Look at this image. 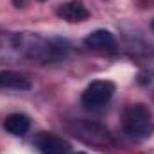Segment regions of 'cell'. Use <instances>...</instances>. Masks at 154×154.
<instances>
[{
  "mask_svg": "<svg viewBox=\"0 0 154 154\" xmlns=\"http://www.w3.org/2000/svg\"><path fill=\"white\" fill-rule=\"evenodd\" d=\"M124 129L127 134L136 138H147L154 133V122L151 111L143 104H133L124 111Z\"/></svg>",
  "mask_w": 154,
  "mask_h": 154,
  "instance_id": "6da1fadb",
  "label": "cell"
},
{
  "mask_svg": "<svg viewBox=\"0 0 154 154\" xmlns=\"http://www.w3.org/2000/svg\"><path fill=\"white\" fill-rule=\"evenodd\" d=\"M115 93V84L111 81H93L82 91V104L88 108H97L106 104Z\"/></svg>",
  "mask_w": 154,
  "mask_h": 154,
  "instance_id": "7a4b0ae2",
  "label": "cell"
},
{
  "mask_svg": "<svg viewBox=\"0 0 154 154\" xmlns=\"http://www.w3.org/2000/svg\"><path fill=\"white\" fill-rule=\"evenodd\" d=\"M84 45L93 50H115L116 48L115 36L106 29H97V31L90 32L84 38Z\"/></svg>",
  "mask_w": 154,
  "mask_h": 154,
  "instance_id": "3957f363",
  "label": "cell"
},
{
  "mask_svg": "<svg viewBox=\"0 0 154 154\" xmlns=\"http://www.w3.org/2000/svg\"><path fill=\"white\" fill-rule=\"evenodd\" d=\"M57 14L66 20V22H72V23H77V22H84L90 18V11L86 9V5L79 0H72V2H66V4H61L59 9H57Z\"/></svg>",
  "mask_w": 154,
  "mask_h": 154,
  "instance_id": "277c9868",
  "label": "cell"
},
{
  "mask_svg": "<svg viewBox=\"0 0 154 154\" xmlns=\"http://www.w3.org/2000/svg\"><path fill=\"white\" fill-rule=\"evenodd\" d=\"M38 149L41 151V154H68L70 147L68 143L50 133H43L38 138Z\"/></svg>",
  "mask_w": 154,
  "mask_h": 154,
  "instance_id": "5b68a950",
  "label": "cell"
},
{
  "mask_svg": "<svg viewBox=\"0 0 154 154\" xmlns=\"http://www.w3.org/2000/svg\"><path fill=\"white\" fill-rule=\"evenodd\" d=\"M0 88L5 90H29L31 79L14 70H0Z\"/></svg>",
  "mask_w": 154,
  "mask_h": 154,
  "instance_id": "8992f818",
  "label": "cell"
},
{
  "mask_svg": "<svg viewBox=\"0 0 154 154\" xmlns=\"http://www.w3.org/2000/svg\"><path fill=\"white\" fill-rule=\"evenodd\" d=\"M4 129L14 136H23L31 129V120L23 113H13L4 120Z\"/></svg>",
  "mask_w": 154,
  "mask_h": 154,
  "instance_id": "52a82bcc",
  "label": "cell"
},
{
  "mask_svg": "<svg viewBox=\"0 0 154 154\" xmlns=\"http://www.w3.org/2000/svg\"><path fill=\"white\" fill-rule=\"evenodd\" d=\"M151 27H152V31H154V20H152V23H151Z\"/></svg>",
  "mask_w": 154,
  "mask_h": 154,
  "instance_id": "ba28073f",
  "label": "cell"
},
{
  "mask_svg": "<svg viewBox=\"0 0 154 154\" xmlns=\"http://www.w3.org/2000/svg\"><path fill=\"white\" fill-rule=\"evenodd\" d=\"M77 154H86V152H77Z\"/></svg>",
  "mask_w": 154,
  "mask_h": 154,
  "instance_id": "9c48e42d",
  "label": "cell"
}]
</instances>
